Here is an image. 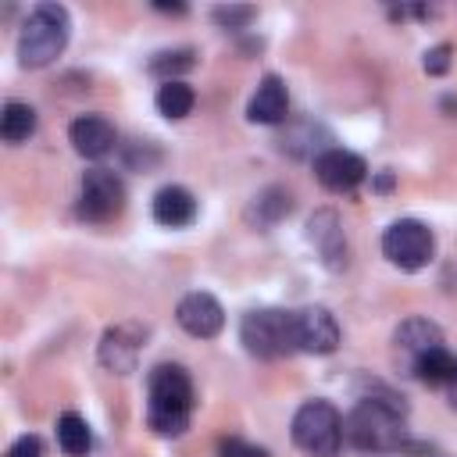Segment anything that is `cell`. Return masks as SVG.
<instances>
[{"instance_id":"cell-1","label":"cell","mask_w":457,"mask_h":457,"mask_svg":"<svg viewBox=\"0 0 457 457\" xmlns=\"http://www.w3.org/2000/svg\"><path fill=\"white\" fill-rule=\"evenodd\" d=\"M343 432H346V443L364 453L403 450L407 446V403L393 389L375 386L346 414Z\"/></svg>"},{"instance_id":"cell-2","label":"cell","mask_w":457,"mask_h":457,"mask_svg":"<svg viewBox=\"0 0 457 457\" xmlns=\"http://www.w3.org/2000/svg\"><path fill=\"white\" fill-rule=\"evenodd\" d=\"M146 425L164 436L175 439L189 428V414H193V378L182 364H157L146 378Z\"/></svg>"},{"instance_id":"cell-3","label":"cell","mask_w":457,"mask_h":457,"mask_svg":"<svg viewBox=\"0 0 457 457\" xmlns=\"http://www.w3.org/2000/svg\"><path fill=\"white\" fill-rule=\"evenodd\" d=\"M71 36L68 7L61 4H36L18 32V64L21 68H46L54 64Z\"/></svg>"},{"instance_id":"cell-4","label":"cell","mask_w":457,"mask_h":457,"mask_svg":"<svg viewBox=\"0 0 457 457\" xmlns=\"http://www.w3.org/2000/svg\"><path fill=\"white\" fill-rule=\"evenodd\" d=\"M239 343L246 346L250 357H261V361H278L296 353L293 311H278V307L246 311L239 321Z\"/></svg>"},{"instance_id":"cell-5","label":"cell","mask_w":457,"mask_h":457,"mask_svg":"<svg viewBox=\"0 0 457 457\" xmlns=\"http://www.w3.org/2000/svg\"><path fill=\"white\" fill-rule=\"evenodd\" d=\"M343 414L328 400H307L293 414V443L307 457H336L343 446Z\"/></svg>"},{"instance_id":"cell-6","label":"cell","mask_w":457,"mask_h":457,"mask_svg":"<svg viewBox=\"0 0 457 457\" xmlns=\"http://www.w3.org/2000/svg\"><path fill=\"white\" fill-rule=\"evenodd\" d=\"M382 253L400 271H421L436 253V236L418 218H400L382 232Z\"/></svg>"},{"instance_id":"cell-7","label":"cell","mask_w":457,"mask_h":457,"mask_svg":"<svg viewBox=\"0 0 457 457\" xmlns=\"http://www.w3.org/2000/svg\"><path fill=\"white\" fill-rule=\"evenodd\" d=\"M75 211L82 221H93V225L114 221L125 211V182L107 168H89L79 182Z\"/></svg>"},{"instance_id":"cell-8","label":"cell","mask_w":457,"mask_h":457,"mask_svg":"<svg viewBox=\"0 0 457 457\" xmlns=\"http://www.w3.org/2000/svg\"><path fill=\"white\" fill-rule=\"evenodd\" d=\"M314 179L328 189V193H353L364 179H368V164L361 154L343 150V146H325L314 157Z\"/></svg>"},{"instance_id":"cell-9","label":"cell","mask_w":457,"mask_h":457,"mask_svg":"<svg viewBox=\"0 0 457 457\" xmlns=\"http://www.w3.org/2000/svg\"><path fill=\"white\" fill-rule=\"evenodd\" d=\"M293 332H296V350L303 353H332L339 346V321L328 307H300L293 311Z\"/></svg>"},{"instance_id":"cell-10","label":"cell","mask_w":457,"mask_h":457,"mask_svg":"<svg viewBox=\"0 0 457 457\" xmlns=\"http://www.w3.org/2000/svg\"><path fill=\"white\" fill-rule=\"evenodd\" d=\"M307 243L318 250L321 264L328 271H343L346 261H350V250H346V236H343V225H339V214L336 211H314L311 221H307Z\"/></svg>"},{"instance_id":"cell-11","label":"cell","mask_w":457,"mask_h":457,"mask_svg":"<svg viewBox=\"0 0 457 457\" xmlns=\"http://www.w3.org/2000/svg\"><path fill=\"white\" fill-rule=\"evenodd\" d=\"M175 321L193 336V339H214L225 328V311L211 293H186L175 307Z\"/></svg>"},{"instance_id":"cell-12","label":"cell","mask_w":457,"mask_h":457,"mask_svg":"<svg viewBox=\"0 0 457 457\" xmlns=\"http://www.w3.org/2000/svg\"><path fill=\"white\" fill-rule=\"evenodd\" d=\"M393 346H396V361H400V364L407 368V375H411V368H414L425 353H432V350L443 346V332H439V325L428 321V318H407V321L396 325Z\"/></svg>"},{"instance_id":"cell-13","label":"cell","mask_w":457,"mask_h":457,"mask_svg":"<svg viewBox=\"0 0 457 457\" xmlns=\"http://www.w3.org/2000/svg\"><path fill=\"white\" fill-rule=\"evenodd\" d=\"M139 350H143V328L139 325H114L100 336V364L114 375H129L139 364Z\"/></svg>"},{"instance_id":"cell-14","label":"cell","mask_w":457,"mask_h":457,"mask_svg":"<svg viewBox=\"0 0 457 457\" xmlns=\"http://www.w3.org/2000/svg\"><path fill=\"white\" fill-rule=\"evenodd\" d=\"M68 139H71L75 154L86 161H100L118 146V132L104 114H79L68 125Z\"/></svg>"},{"instance_id":"cell-15","label":"cell","mask_w":457,"mask_h":457,"mask_svg":"<svg viewBox=\"0 0 457 457\" xmlns=\"http://www.w3.org/2000/svg\"><path fill=\"white\" fill-rule=\"evenodd\" d=\"M289 114V89L278 75H264L246 104V118L253 125H278Z\"/></svg>"},{"instance_id":"cell-16","label":"cell","mask_w":457,"mask_h":457,"mask_svg":"<svg viewBox=\"0 0 457 457\" xmlns=\"http://www.w3.org/2000/svg\"><path fill=\"white\" fill-rule=\"evenodd\" d=\"M154 221L157 225H164V228H186V225H193V218H196V196L186 189V186H161L157 193H154Z\"/></svg>"},{"instance_id":"cell-17","label":"cell","mask_w":457,"mask_h":457,"mask_svg":"<svg viewBox=\"0 0 457 457\" xmlns=\"http://www.w3.org/2000/svg\"><path fill=\"white\" fill-rule=\"evenodd\" d=\"M289 211H293V193H289L286 186H264V189L250 200L246 221H253L257 228H271V225H278L282 218H289Z\"/></svg>"},{"instance_id":"cell-18","label":"cell","mask_w":457,"mask_h":457,"mask_svg":"<svg viewBox=\"0 0 457 457\" xmlns=\"http://www.w3.org/2000/svg\"><path fill=\"white\" fill-rule=\"evenodd\" d=\"M57 446H61L64 457H86V453H89L93 432H89V425H86L82 414L64 411V414L57 418Z\"/></svg>"},{"instance_id":"cell-19","label":"cell","mask_w":457,"mask_h":457,"mask_svg":"<svg viewBox=\"0 0 457 457\" xmlns=\"http://www.w3.org/2000/svg\"><path fill=\"white\" fill-rule=\"evenodd\" d=\"M32 132H36V111L29 104H21V100H7L4 111H0V139L18 146Z\"/></svg>"},{"instance_id":"cell-20","label":"cell","mask_w":457,"mask_h":457,"mask_svg":"<svg viewBox=\"0 0 457 457\" xmlns=\"http://www.w3.org/2000/svg\"><path fill=\"white\" fill-rule=\"evenodd\" d=\"M193 68H196V50H193V46L161 50V54H154L150 64H146V71L157 75V79H164V82H179V75H186V71H193Z\"/></svg>"},{"instance_id":"cell-21","label":"cell","mask_w":457,"mask_h":457,"mask_svg":"<svg viewBox=\"0 0 457 457\" xmlns=\"http://www.w3.org/2000/svg\"><path fill=\"white\" fill-rule=\"evenodd\" d=\"M154 104H157V111H161L164 118L179 121V118H186V114L193 111L196 93H193V86H189V82H182V79H179V82H164V86L157 89Z\"/></svg>"},{"instance_id":"cell-22","label":"cell","mask_w":457,"mask_h":457,"mask_svg":"<svg viewBox=\"0 0 457 457\" xmlns=\"http://www.w3.org/2000/svg\"><path fill=\"white\" fill-rule=\"evenodd\" d=\"M211 18L221 29H246L257 18V7H250V4H221V7L211 11Z\"/></svg>"},{"instance_id":"cell-23","label":"cell","mask_w":457,"mask_h":457,"mask_svg":"<svg viewBox=\"0 0 457 457\" xmlns=\"http://www.w3.org/2000/svg\"><path fill=\"white\" fill-rule=\"evenodd\" d=\"M218 457H271L264 446H257V443H246V439H221L218 443Z\"/></svg>"},{"instance_id":"cell-24","label":"cell","mask_w":457,"mask_h":457,"mask_svg":"<svg viewBox=\"0 0 457 457\" xmlns=\"http://www.w3.org/2000/svg\"><path fill=\"white\" fill-rule=\"evenodd\" d=\"M450 54H453V50H450V43L428 46V50H425V61H421V64H425V71H428V75H446V71H450Z\"/></svg>"},{"instance_id":"cell-25","label":"cell","mask_w":457,"mask_h":457,"mask_svg":"<svg viewBox=\"0 0 457 457\" xmlns=\"http://www.w3.org/2000/svg\"><path fill=\"white\" fill-rule=\"evenodd\" d=\"M4 457H43V443H39V436H18Z\"/></svg>"},{"instance_id":"cell-26","label":"cell","mask_w":457,"mask_h":457,"mask_svg":"<svg viewBox=\"0 0 457 457\" xmlns=\"http://www.w3.org/2000/svg\"><path fill=\"white\" fill-rule=\"evenodd\" d=\"M157 11H164V14H186V7L182 4H154Z\"/></svg>"}]
</instances>
